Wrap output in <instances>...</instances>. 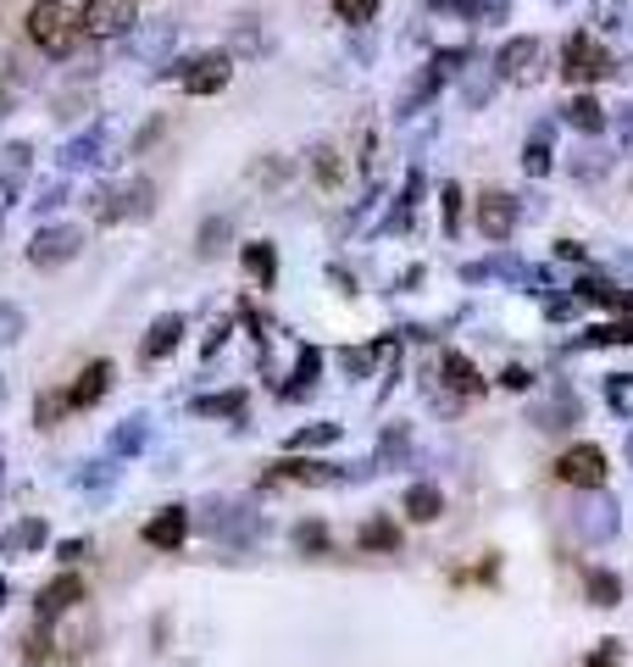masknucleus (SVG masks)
<instances>
[{"instance_id": "34", "label": "nucleus", "mask_w": 633, "mask_h": 667, "mask_svg": "<svg viewBox=\"0 0 633 667\" xmlns=\"http://www.w3.org/2000/svg\"><path fill=\"white\" fill-rule=\"evenodd\" d=\"M317 184H323V190H334V184H339V161H334V150H328V145H317Z\"/></svg>"}, {"instance_id": "46", "label": "nucleus", "mask_w": 633, "mask_h": 667, "mask_svg": "<svg viewBox=\"0 0 633 667\" xmlns=\"http://www.w3.org/2000/svg\"><path fill=\"white\" fill-rule=\"evenodd\" d=\"M0 596H7V584H0Z\"/></svg>"}, {"instance_id": "20", "label": "nucleus", "mask_w": 633, "mask_h": 667, "mask_svg": "<svg viewBox=\"0 0 633 667\" xmlns=\"http://www.w3.org/2000/svg\"><path fill=\"white\" fill-rule=\"evenodd\" d=\"M573 346H578V351H595V346H633V317H622V323H600V328L578 334Z\"/></svg>"}, {"instance_id": "5", "label": "nucleus", "mask_w": 633, "mask_h": 667, "mask_svg": "<svg viewBox=\"0 0 633 667\" xmlns=\"http://www.w3.org/2000/svg\"><path fill=\"white\" fill-rule=\"evenodd\" d=\"M606 473H611V467H606V451H600V445H573V451L556 456V478L573 484V489H600Z\"/></svg>"}, {"instance_id": "37", "label": "nucleus", "mask_w": 633, "mask_h": 667, "mask_svg": "<svg viewBox=\"0 0 633 667\" xmlns=\"http://www.w3.org/2000/svg\"><path fill=\"white\" fill-rule=\"evenodd\" d=\"M172 45V29H156V34H139V56H161Z\"/></svg>"}, {"instance_id": "33", "label": "nucleus", "mask_w": 633, "mask_h": 667, "mask_svg": "<svg viewBox=\"0 0 633 667\" xmlns=\"http://www.w3.org/2000/svg\"><path fill=\"white\" fill-rule=\"evenodd\" d=\"M444 234H462V190L444 184Z\"/></svg>"}, {"instance_id": "29", "label": "nucleus", "mask_w": 633, "mask_h": 667, "mask_svg": "<svg viewBox=\"0 0 633 667\" xmlns=\"http://www.w3.org/2000/svg\"><path fill=\"white\" fill-rule=\"evenodd\" d=\"M328 440H339V423H312L290 440V451H312V445H328Z\"/></svg>"}, {"instance_id": "28", "label": "nucleus", "mask_w": 633, "mask_h": 667, "mask_svg": "<svg viewBox=\"0 0 633 667\" xmlns=\"http://www.w3.org/2000/svg\"><path fill=\"white\" fill-rule=\"evenodd\" d=\"M195 411L201 417H234V411H245V395L234 389V395H212V400H195Z\"/></svg>"}, {"instance_id": "23", "label": "nucleus", "mask_w": 633, "mask_h": 667, "mask_svg": "<svg viewBox=\"0 0 633 667\" xmlns=\"http://www.w3.org/2000/svg\"><path fill=\"white\" fill-rule=\"evenodd\" d=\"M406 518H411V523H433V518H439V489H433V484L406 489Z\"/></svg>"}, {"instance_id": "12", "label": "nucleus", "mask_w": 633, "mask_h": 667, "mask_svg": "<svg viewBox=\"0 0 633 667\" xmlns=\"http://www.w3.org/2000/svg\"><path fill=\"white\" fill-rule=\"evenodd\" d=\"M478 228H484L489 239H506V234L517 228V206H511V195L484 190V201H478Z\"/></svg>"}, {"instance_id": "17", "label": "nucleus", "mask_w": 633, "mask_h": 667, "mask_svg": "<svg viewBox=\"0 0 633 667\" xmlns=\"http://www.w3.org/2000/svg\"><path fill=\"white\" fill-rule=\"evenodd\" d=\"M101 145H106V123L83 128V134L61 150V167H72V173H78V167H95V161H101Z\"/></svg>"}, {"instance_id": "39", "label": "nucleus", "mask_w": 633, "mask_h": 667, "mask_svg": "<svg viewBox=\"0 0 633 667\" xmlns=\"http://www.w3.org/2000/svg\"><path fill=\"white\" fill-rule=\"evenodd\" d=\"M573 173H578V179H595V173H606V156H600V150H584V161H573Z\"/></svg>"}, {"instance_id": "2", "label": "nucleus", "mask_w": 633, "mask_h": 667, "mask_svg": "<svg viewBox=\"0 0 633 667\" xmlns=\"http://www.w3.org/2000/svg\"><path fill=\"white\" fill-rule=\"evenodd\" d=\"M228 78H234V56L228 50H206V56H190L184 67H178V83H184L190 95H217Z\"/></svg>"}, {"instance_id": "27", "label": "nucleus", "mask_w": 633, "mask_h": 667, "mask_svg": "<svg viewBox=\"0 0 633 667\" xmlns=\"http://www.w3.org/2000/svg\"><path fill=\"white\" fill-rule=\"evenodd\" d=\"M39 540H45V523H39V518H29V523H18V529L7 534V556H12V551H34Z\"/></svg>"}, {"instance_id": "1", "label": "nucleus", "mask_w": 633, "mask_h": 667, "mask_svg": "<svg viewBox=\"0 0 633 667\" xmlns=\"http://www.w3.org/2000/svg\"><path fill=\"white\" fill-rule=\"evenodd\" d=\"M29 39L45 56H67L72 39H78V12H67L61 0H39V7L29 12Z\"/></svg>"}, {"instance_id": "10", "label": "nucleus", "mask_w": 633, "mask_h": 667, "mask_svg": "<svg viewBox=\"0 0 633 667\" xmlns=\"http://www.w3.org/2000/svg\"><path fill=\"white\" fill-rule=\"evenodd\" d=\"M178 340H184V317H178V312L156 317L150 334H145V346H139V362H161V357H172Z\"/></svg>"}, {"instance_id": "35", "label": "nucleus", "mask_w": 633, "mask_h": 667, "mask_svg": "<svg viewBox=\"0 0 633 667\" xmlns=\"http://www.w3.org/2000/svg\"><path fill=\"white\" fill-rule=\"evenodd\" d=\"M223 239H228V223H223V217H212V223H206V234H201V250H206V257H217Z\"/></svg>"}, {"instance_id": "30", "label": "nucleus", "mask_w": 633, "mask_h": 667, "mask_svg": "<svg viewBox=\"0 0 633 667\" xmlns=\"http://www.w3.org/2000/svg\"><path fill=\"white\" fill-rule=\"evenodd\" d=\"M317 373H323V351H301V368H295V395H306Z\"/></svg>"}, {"instance_id": "3", "label": "nucleus", "mask_w": 633, "mask_h": 667, "mask_svg": "<svg viewBox=\"0 0 633 667\" xmlns=\"http://www.w3.org/2000/svg\"><path fill=\"white\" fill-rule=\"evenodd\" d=\"M78 29L95 34V39H117L134 29V0H83L78 12Z\"/></svg>"}, {"instance_id": "18", "label": "nucleus", "mask_w": 633, "mask_h": 667, "mask_svg": "<svg viewBox=\"0 0 633 667\" xmlns=\"http://www.w3.org/2000/svg\"><path fill=\"white\" fill-rule=\"evenodd\" d=\"M444 384L456 389V395H467V400H478V395L489 389V384L478 378V368H473L462 351H450V357H444Z\"/></svg>"}, {"instance_id": "14", "label": "nucleus", "mask_w": 633, "mask_h": 667, "mask_svg": "<svg viewBox=\"0 0 633 667\" xmlns=\"http://www.w3.org/2000/svg\"><path fill=\"white\" fill-rule=\"evenodd\" d=\"M106 389H112V362H89V368L78 373V384L67 389V406H95Z\"/></svg>"}, {"instance_id": "42", "label": "nucleus", "mask_w": 633, "mask_h": 667, "mask_svg": "<svg viewBox=\"0 0 633 667\" xmlns=\"http://www.w3.org/2000/svg\"><path fill=\"white\" fill-rule=\"evenodd\" d=\"M12 334H23V317H18L12 306H0V346H7Z\"/></svg>"}, {"instance_id": "11", "label": "nucleus", "mask_w": 633, "mask_h": 667, "mask_svg": "<svg viewBox=\"0 0 633 667\" xmlns=\"http://www.w3.org/2000/svg\"><path fill=\"white\" fill-rule=\"evenodd\" d=\"M573 523H578V534H584V540H611V534H617V500H611V495L584 500Z\"/></svg>"}, {"instance_id": "24", "label": "nucleus", "mask_w": 633, "mask_h": 667, "mask_svg": "<svg viewBox=\"0 0 633 667\" xmlns=\"http://www.w3.org/2000/svg\"><path fill=\"white\" fill-rule=\"evenodd\" d=\"M245 268H250V279L267 290V284H273V273H279V257H273V245H245Z\"/></svg>"}, {"instance_id": "7", "label": "nucleus", "mask_w": 633, "mask_h": 667, "mask_svg": "<svg viewBox=\"0 0 633 667\" xmlns=\"http://www.w3.org/2000/svg\"><path fill=\"white\" fill-rule=\"evenodd\" d=\"M83 250V234L78 228H39V239L29 245V262L34 268H61V262H72Z\"/></svg>"}, {"instance_id": "21", "label": "nucleus", "mask_w": 633, "mask_h": 667, "mask_svg": "<svg viewBox=\"0 0 633 667\" xmlns=\"http://www.w3.org/2000/svg\"><path fill=\"white\" fill-rule=\"evenodd\" d=\"M567 123H573L578 134H600V128H606V106H600L595 95H578V101L567 106Z\"/></svg>"}, {"instance_id": "40", "label": "nucleus", "mask_w": 633, "mask_h": 667, "mask_svg": "<svg viewBox=\"0 0 633 667\" xmlns=\"http://www.w3.org/2000/svg\"><path fill=\"white\" fill-rule=\"evenodd\" d=\"M67 406V395H45L39 400V429H56V411Z\"/></svg>"}, {"instance_id": "41", "label": "nucleus", "mask_w": 633, "mask_h": 667, "mask_svg": "<svg viewBox=\"0 0 633 667\" xmlns=\"http://www.w3.org/2000/svg\"><path fill=\"white\" fill-rule=\"evenodd\" d=\"M617 134H622V150L633 156V106H617Z\"/></svg>"}, {"instance_id": "38", "label": "nucleus", "mask_w": 633, "mask_h": 667, "mask_svg": "<svg viewBox=\"0 0 633 667\" xmlns=\"http://www.w3.org/2000/svg\"><path fill=\"white\" fill-rule=\"evenodd\" d=\"M584 667H622V645H617V640H606V645H600Z\"/></svg>"}, {"instance_id": "4", "label": "nucleus", "mask_w": 633, "mask_h": 667, "mask_svg": "<svg viewBox=\"0 0 633 667\" xmlns=\"http://www.w3.org/2000/svg\"><path fill=\"white\" fill-rule=\"evenodd\" d=\"M562 72H567L573 83H600V78L611 72V56L600 50L595 34H573L567 50H562Z\"/></svg>"}, {"instance_id": "44", "label": "nucleus", "mask_w": 633, "mask_h": 667, "mask_svg": "<svg viewBox=\"0 0 633 667\" xmlns=\"http://www.w3.org/2000/svg\"><path fill=\"white\" fill-rule=\"evenodd\" d=\"M500 384H506V389H528V373H522V368H506Z\"/></svg>"}, {"instance_id": "16", "label": "nucleus", "mask_w": 633, "mask_h": 667, "mask_svg": "<svg viewBox=\"0 0 633 667\" xmlns=\"http://www.w3.org/2000/svg\"><path fill=\"white\" fill-rule=\"evenodd\" d=\"M578 301H589V306H617V312H633V290H622V284H611V279H578Z\"/></svg>"}, {"instance_id": "26", "label": "nucleus", "mask_w": 633, "mask_h": 667, "mask_svg": "<svg viewBox=\"0 0 633 667\" xmlns=\"http://www.w3.org/2000/svg\"><path fill=\"white\" fill-rule=\"evenodd\" d=\"M589 596H595V607H617V601H622L617 573H589Z\"/></svg>"}, {"instance_id": "25", "label": "nucleus", "mask_w": 633, "mask_h": 667, "mask_svg": "<svg viewBox=\"0 0 633 667\" xmlns=\"http://www.w3.org/2000/svg\"><path fill=\"white\" fill-rule=\"evenodd\" d=\"M361 545H368V551H395L400 545V529L389 518H373L368 529H361Z\"/></svg>"}, {"instance_id": "6", "label": "nucleus", "mask_w": 633, "mask_h": 667, "mask_svg": "<svg viewBox=\"0 0 633 667\" xmlns=\"http://www.w3.org/2000/svg\"><path fill=\"white\" fill-rule=\"evenodd\" d=\"M150 201H156V184L134 179V184H123V190H106V195L95 201V217L112 228V223H123V217H139V212H150Z\"/></svg>"}, {"instance_id": "15", "label": "nucleus", "mask_w": 633, "mask_h": 667, "mask_svg": "<svg viewBox=\"0 0 633 667\" xmlns=\"http://www.w3.org/2000/svg\"><path fill=\"white\" fill-rule=\"evenodd\" d=\"M261 478L267 484H334V467H323V462H273Z\"/></svg>"}, {"instance_id": "22", "label": "nucleus", "mask_w": 633, "mask_h": 667, "mask_svg": "<svg viewBox=\"0 0 633 667\" xmlns=\"http://www.w3.org/2000/svg\"><path fill=\"white\" fill-rule=\"evenodd\" d=\"M522 167H528L533 179H545L551 167H556V156H551V128H539V134L528 139V150H522Z\"/></svg>"}, {"instance_id": "36", "label": "nucleus", "mask_w": 633, "mask_h": 667, "mask_svg": "<svg viewBox=\"0 0 633 667\" xmlns=\"http://www.w3.org/2000/svg\"><path fill=\"white\" fill-rule=\"evenodd\" d=\"M295 540H301L306 551H317V556L328 551V529H323V523H301V534H295Z\"/></svg>"}, {"instance_id": "32", "label": "nucleus", "mask_w": 633, "mask_h": 667, "mask_svg": "<svg viewBox=\"0 0 633 667\" xmlns=\"http://www.w3.org/2000/svg\"><path fill=\"white\" fill-rule=\"evenodd\" d=\"M145 445V417H134V423L128 429H117V440H112V451L117 456H128V451H139Z\"/></svg>"}, {"instance_id": "9", "label": "nucleus", "mask_w": 633, "mask_h": 667, "mask_svg": "<svg viewBox=\"0 0 633 667\" xmlns=\"http://www.w3.org/2000/svg\"><path fill=\"white\" fill-rule=\"evenodd\" d=\"M184 534H190V512L184 507H167V512H156L145 523V545H156V551H178Z\"/></svg>"}, {"instance_id": "8", "label": "nucleus", "mask_w": 633, "mask_h": 667, "mask_svg": "<svg viewBox=\"0 0 633 667\" xmlns=\"http://www.w3.org/2000/svg\"><path fill=\"white\" fill-rule=\"evenodd\" d=\"M539 56H545V45H539V39H511V45L495 56V72L511 78V83H533V78H539Z\"/></svg>"}, {"instance_id": "43", "label": "nucleus", "mask_w": 633, "mask_h": 667, "mask_svg": "<svg viewBox=\"0 0 633 667\" xmlns=\"http://www.w3.org/2000/svg\"><path fill=\"white\" fill-rule=\"evenodd\" d=\"M18 201V173H0V212Z\"/></svg>"}, {"instance_id": "13", "label": "nucleus", "mask_w": 633, "mask_h": 667, "mask_svg": "<svg viewBox=\"0 0 633 667\" xmlns=\"http://www.w3.org/2000/svg\"><path fill=\"white\" fill-rule=\"evenodd\" d=\"M83 601V578H72V573H61L56 584H45V590H39V618H61V612H72Z\"/></svg>"}, {"instance_id": "31", "label": "nucleus", "mask_w": 633, "mask_h": 667, "mask_svg": "<svg viewBox=\"0 0 633 667\" xmlns=\"http://www.w3.org/2000/svg\"><path fill=\"white\" fill-rule=\"evenodd\" d=\"M334 7H339V18H344V23H373L378 0H334Z\"/></svg>"}, {"instance_id": "19", "label": "nucleus", "mask_w": 633, "mask_h": 667, "mask_svg": "<svg viewBox=\"0 0 633 667\" xmlns=\"http://www.w3.org/2000/svg\"><path fill=\"white\" fill-rule=\"evenodd\" d=\"M439 12H467V23H500L511 0H439Z\"/></svg>"}, {"instance_id": "45", "label": "nucleus", "mask_w": 633, "mask_h": 667, "mask_svg": "<svg viewBox=\"0 0 633 667\" xmlns=\"http://www.w3.org/2000/svg\"><path fill=\"white\" fill-rule=\"evenodd\" d=\"M7 106H12V90H0V117H7Z\"/></svg>"}]
</instances>
